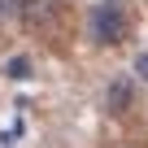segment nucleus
Returning <instances> with one entry per match:
<instances>
[{"instance_id": "obj_5", "label": "nucleus", "mask_w": 148, "mask_h": 148, "mask_svg": "<svg viewBox=\"0 0 148 148\" xmlns=\"http://www.w3.org/2000/svg\"><path fill=\"white\" fill-rule=\"evenodd\" d=\"M18 13H22V0H0V22H9Z\"/></svg>"}, {"instance_id": "obj_4", "label": "nucleus", "mask_w": 148, "mask_h": 148, "mask_svg": "<svg viewBox=\"0 0 148 148\" xmlns=\"http://www.w3.org/2000/svg\"><path fill=\"white\" fill-rule=\"evenodd\" d=\"M5 74H9V79H31V57H13L5 65Z\"/></svg>"}, {"instance_id": "obj_6", "label": "nucleus", "mask_w": 148, "mask_h": 148, "mask_svg": "<svg viewBox=\"0 0 148 148\" xmlns=\"http://www.w3.org/2000/svg\"><path fill=\"white\" fill-rule=\"evenodd\" d=\"M135 70H139L144 79H148V57H139V61H135Z\"/></svg>"}, {"instance_id": "obj_1", "label": "nucleus", "mask_w": 148, "mask_h": 148, "mask_svg": "<svg viewBox=\"0 0 148 148\" xmlns=\"http://www.w3.org/2000/svg\"><path fill=\"white\" fill-rule=\"evenodd\" d=\"M126 9L118 5V0H100V5L92 9V39L96 44H122L126 39Z\"/></svg>"}, {"instance_id": "obj_3", "label": "nucleus", "mask_w": 148, "mask_h": 148, "mask_svg": "<svg viewBox=\"0 0 148 148\" xmlns=\"http://www.w3.org/2000/svg\"><path fill=\"white\" fill-rule=\"evenodd\" d=\"M131 96H135V87H131V79H113V83H109V109H113V113H122V109H131Z\"/></svg>"}, {"instance_id": "obj_2", "label": "nucleus", "mask_w": 148, "mask_h": 148, "mask_svg": "<svg viewBox=\"0 0 148 148\" xmlns=\"http://www.w3.org/2000/svg\"><path fill=\"white\" fill-rule=\"evenodd\" d=\"M31 31H52L57 26V0H22V13H18Z\"/></svg>"}]
</instances>
